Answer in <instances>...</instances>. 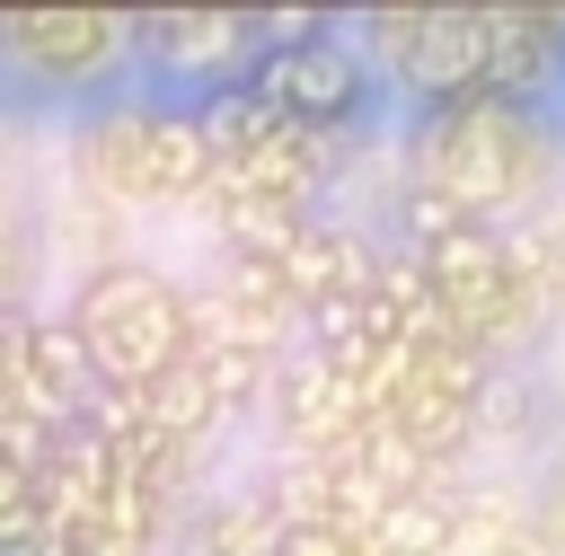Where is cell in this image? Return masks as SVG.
<instances>
[{
	"instance_id": "cell-8",
	"label": "cell",
	"mask_w": 565,
	"mask_h": 556,
	"mask_svg": "<svg viewBox=\"0 0 565 556\" xmlns=\"http://www.w3.org/2000/svg\"><path fill=\"white\" fill-rule=\"evenodd\" d=\"M79 168L115 203H159V115L150 106H106L79 124Z\"/></svg>"
},
{
	"instance_id": "cell-2",
	"label": "cell",
	"mask_w": 565,
	"mask_h": 556,
	"mask_svg": "<svg viewBox=\"0 0 565 556\" xmlns=\"http://www.w3.org/2000/svg\"><path fill=\"white\" fill-rule=\"evenodd\" d=\"M71 318L97 353V388H150L159 371H177L194 353V300L150 265H97L79 282Z\"/></svg>"
},
{
	"instance_id": "cell-12",
	"label": "cell",
	"mask_w": 565,
	"mask_h": 556,
	"mask_svg": "<svg viewBox=\"0 0 565 556\" xmlns=\"http://www.w3.org/2000/svg\"><path fill=\"white\" fill-rule=\"evenodd\" d=\"M459 547V503L450 494H406L380 521V556H450Z\"/></svg>"
},
{
	"instance_id": "cell-9",
	"label": "cell",
	"mask_w": 565,
	"mask_h": 556,
	"mask_svg": "<svg viewBox=\"0 0 565 556\" xmlns=\"http://www.w3.org/2000/svg\"><path fill=\"white\" fill-rule=\"evenodd\" d=\"M221 150L194 124V106H159V203H212Z\"/></svg>"
},
{
	"instance_id": "cell-16",
	"label": "cell",
	"mask_w": 565,
	"mask_h": 556,
	"mask_svg": "<svg viewBox=\"0 0 565 556\" xmlns=\"http://www.w3.org/2000/svg\"><path fill=\"white\" fill-rule=\"evenodd\" d=\"M203 371H212V397H221V415H238V406H256L282 371H274V353H247V344H221V353H203Z\"/></svg>"
},
{
	"instance_id": "cell-14",
	"label": "cell",
	"mask_w": 565,
	"mask_h": 556,
	"mask_svg": "<svg viewBox=\"0 0 565 556\" xmlns=\"http://www.w3.org/2000/svg\"><path fill=\"white\" fill-rule=\"evenodd\" d=\"M35 379H53V388H71V397L97 388V353H88L79 318H44V327H35Z\"/></svg>"
},
{
	"instance_id": "cell-17",
	"label": "cell",
	"mask_w": 565,
	"mask_h": 556,
	"mask_svg": "<svg viewBox=\"0 0 565 556\" xmlns=\"http://www.w3.org/2000/svg\"><path fill=\"white\" fill-rule=\"evenodd\" d=\"M35 327H44L35 309H18V300H0V388L35 371Z\"/></svg>"
},
{
	"instance_id": "cell-11",
	"label": "cell",
	"mask_w": 565,
	"mask_h": 556,
	"mask_svg": "<svg viewBox=\"0 0 565 556\" xmlns=\"http://www.w3.org/2000/svg\"><path fill=\"white\" fill-rule=\"evenodd\" d=\"M194 124L212 132V150H221V159H247L256 141H274V132H282V115H274V106H265V97H256L247 79H230V88H212V97L194 106Z\"/></svg>"
},
{
	"instance_id": "cell-21",
	"label": "cell",
	"mask_w": 565,
	"mask_h": 556,
	"mask_svg": "<svg viewBox=\"0 0 565 556\" xmlns=\"http://www.w3.org/2000/svg\"><path fill=\"white\" fill-rule=\"evenodd\" d=\"M547 247H556V265H565V212H556V221H547Z\"/></svg>"
},
{
	"instance_id": "cell-6",
	"label": "cell",
	"mask_w": 565,
	"mask_h": 556,
	"mask_svg": "<svg viewBox=\"0 0 565 556\" xmlns=\"http://www.w3.org/2000/svg\"><path fill=\"white\" fill-rule=\"evenodd\" d=\"M132 44L168 71H194L212 88L247 79L256 62V35H247V9H132Z\"/></svg>"
},
{
	"instance_id": "cell-7",
	"label": "cell",
	"mask_w": 565,
	"mask_h": 556,
	"mask_svg": "<svg viewBox=\"0 0 565 556\" xmlns=\"http://www.w3.org/2000/svg\"><path fill=\"white\" fill-rule=\"evenodd\" d=\"M556 62H565V9H530V0L486 9V97L539 106Z\"/></svg>"
},
{
	"instance_id": "cell-5",
	"label": "cell",
	"mask_w": 565,
	"mask_h": 556,
	"mask_svg": "<svg viewBox=\"0 0 565 556\" xmlns=\"http://www.w3.org/2000/svg\"><path fill=\"white\" fill-rule=\"evenodd\" d=\"M132 44L124 9H0V53L35 79H97Z\"/></svg>"
},
{
	"instance_id": "cell-3",
	"label": "cell",
	"mask_w": 565,
	"mask_h": 556,
	"mask_svg": "<svg viewBox=\"0 0 565 556\" xmlns=\"http://www.w3.org/2000/svg\"><path fill=\"white\" fill-rule=\"evenodd\" d=\"M362 44L371 62H388L397 88H415L433 115L441 106H468L486 97V9H459V0H424V9H362Z\"/></svg>"
},
{
	"instance_id": "cell-19",
	"label": "cell",
	"mask_w": 565,
	"mask_h": 556,
	"mask_svg": "<svg viewBox=\"0 0 565 556\" xmlns=\"http://www.w3.org/2000/svg\"><path fill=\"white\" fill-rule=\"evenodd\" d=\"M282 556H353V538L335 521H291L282 530Z\"/></svg>"
},
{
	"instance_id": "cell-20",
	"label": "cell",
	"mask_w": 565,
	"mask_h": 556,
	"mask_svg": "<svg viewBox=\"0 0 565 556\" xmlns=\"http://www.w3.org/2000/svg\"><path fill=\"white\" fill-rule=\"evenodd\" d=\"M547 538L565 547V477H556V521H547Z\"/></svg>"
},
{
	"instance_id": "cell-10",
	"label": "cell",
	"mask_w": 565,
	"mask_h": 556,
	"mask_svg": "<svg viewBox=\"0 0 565 556\" xmlns=\"http://www.w3.org/2000/svg\"><path fill=\"white\" fill-rule=\"evenodd\" d=\"M212 415H221V397H212V371H203V353H185L177 371H159V379L141 388V424H150L159 441H177V450H185V441H194Z\"/></svg>"
},
{
	"instance_id": "cell-13",
	"label": "cell",
	"mask_w": 565,
	"mask_h": 556,
	"mask_svg": "<svg viewBox=\"0 0 565 556\" xmlns=\"http://www.w3.org/2000/svg\"><path fill=\"white\" fill-rule=\"evenodd\" d=\"M282 530H291L282 503H221L203 521V556H282Z\"/></svg>"
},
{
	"instance_id": "cell-18",
	"label": "cell",
	"mask_w": 565,
	"mask_h": 556,
	"mask_svg": "<svg viewBox=\"0 0 565 556\" xmlns=\"http://www.w3.org/2000/svg\"><path fill=\"white\" fill-rule=\"evenodd\" d=\"M18 274H26V212L0 194V300H18Z\"/></svg>"
},
{
	"instance_id": "cell-15",
	"label": "cell",
	"mask_w": 565,
	"mask_h": 556,
	"mask_svg": "<svg viewBox=\"0 0 565 556\" xmlns=\"http://www.w3.org/2000/svg\"><path fill=\"white\" fill-rule=\"evenodd\" d=\"M468 221H477V212H468L459 194L424 185V177L397 194V229H406V247H441V238H450V229H468Z\"/></svg>"
},
{
	"instance_id": "cell-4",
	"label": "cell",
	"mask_w": 565,
	"mask_h": 556,
	"mask_svg": "<svg viewBox=\"0 0 565 556\" xmlns=\"http://www.w3.org/2000/svg\"><path fill=\"white\" fill-rule=\"evenodd\" d=\"M247 88H256L282 124L344 132V124L371 106V62H362L344 35H309V44H282V53H256V62H247Z\"/></svg>"
},
{
	"instance_id": "cell-1",
	"label": "cell",
	"mask_w": 565,
	"mask_h": 556,
	"mask_svg": "<svg viewBox=\"0 0 565 556\" xmlns=\"http://www.w3.org/2000/svg\"><path fill=\"white\" fill-rule=\"evenodd\" d=\"M415 159H424V185H441L468 212H486V203H521L547 177L556 124L539 106H521V97H468V106H441L415 132Z\"/></svg>"
}]
</instances>
